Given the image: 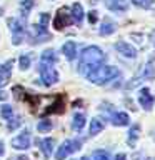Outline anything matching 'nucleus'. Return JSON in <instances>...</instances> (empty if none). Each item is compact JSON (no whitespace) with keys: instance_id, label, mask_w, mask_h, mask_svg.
I'll list each match as a JSON object with an SVG mask.
<instances>
[{"instance_id":"nucleus-6","label":"nucleus","mask_w":155,"mask_h":160,"mask_svg":"<svg viewBox=\"0 0 155 160\" xmlns=\"http://www.w3.org/2000/svg\"><path fill=\"white\" fill-rule=\"evenodd\" d=\"M40 78H42V83L50 87V85L58 82V72L52 67V63H43L40 62Z\"/></svg>"},{"instance_id":"nucleus-12","label":"nucleus","mask_w":155,"mask_h":160,"mask_svg":"<svg viewBox=\"0 0 155 160\" xmlns=\"http://www.w3.org/2000/svg\"><path fill=\"white\" fill-rule=\"evenodd\" d=\"M105 5H107V8L112 10V12H125V10L128 8L127 0H105Z\"/></svg>"},{"instance_id":"nucleus-29","label":"nucleus","mask_w":155,"mask_h":160,"mask_svg":"<svg viewBox=\"0 0 155 160\" xmlns=\"http://www.w3.org/2000/svg\"><path fill=\"white\" fill-rule=\"evenodd\" d=\"M132 3L140 8H152L153 7V0H132Z\"/></svg>"},{"instance_id":"nucleus-34","label":"nucleus","mask_w":155,"mask_h":160,"mask_svg":"<svg viewBox=\"0 0 155 160\" xmlns=\"http://www.w3.org/2000/svg\"><path fill=\"white\" fill-rule=\"evenodd\" d=\"M3 152H5V148H3V143L0 142V155H3Z\"/></svg>"},{"instance_id":"nucleus-26","label":"nucleus","mask_w":155,"mask_h":160,"mask_svg":"<svg viewBox=\"0 0 155 160\" xmlns=\"http://www.w3.org/2000/svg\"><path fill=\"white\" fill-rule=\"evenodd\" d=\"M33 5H35L33 0H22V3H20V10H22V15H23V17H27Z\"/></svg>"},{"instance_id":"nucleus-23","label":"nucleus","mask_w":155,"mask_h":160,"mask_svg":"<svg viewBox=\"0 0 155 160\" xmlns=\"http://www.w3.org/2000/svg\"><path fill=\"white\" fill-rule=\"evenodd\" d=\"M40 60H42L43 63H57V60H58V57H57V53L53 52V50H45V52L42 53V57H40Z\"/></svg>"},{"instance_id":"nucleus-11","label":"nucleus","mask_w":155,"mask_h":160,"mask_svg":"<svg viewBox=\"0 0 155 160\" xmlns=\"http://www.w3.org/2000/svg\"><path fill=\"white\" fill-rule=\"evenodd\" d=\"M115 50H117L120 55L127 57V58H135L137 57V50H135L130 43H127V42H117L115 43Z\"/></svg>"},{"instance_id":"nucleus-19","label":"nucleus","mask_w":155,"mask_h":160,"mask_svg":"<svg viewBox=\"0 0 155 160\" xmlns=\"http://www.w3.org/2000/svg\"><path fill=\"white\" fill-rule=\"evenodd\" d=\"M85 125V115L83 113H75L73 118H72V130L75 132H80Z\"/></svg>"},{"instance_id":"nucleus-7","label":"nucleus","mask_w":155,"mask_h":160,"mask_svg":"<svg viewBox=\"0 0 155 160\" xmlns=\"http://www.w3.org/2000/svg\"><path fill=\"white\" fill-rule=\"evenodd\" d=\"M10 30H12V42L13 45H20L23 40V35H25V27H23V22L18 18H8L7 20Z\"/></svg>"},{"instance_id":"nucleus-37","label":"nucleus","mask_w":155,"mask_h":160,"mask_svg":"<svg viewBox=\"0 0 155 160\" xmlns=\"http://www.w3.org/2000/svg\"><path fill=\"white\" fill-rule=\"evenodd\" d=\"M2 13H3V10H2V8H0V15H2Z\"/></svg>"},{"instance_id":"nucleus-10","label":"nucleus","mask_w":155,"mask_h":160,"mask_svg":"<svg viewBox=\"0 0 155 160\" xmlns=\"http://www.w3.org/2000/svg\"><path fill=\"white\" fill-rule=\"evenodd\" d=\"M138 102H140V105H142L145 110H152L153 103H155V98H153V95L150 93L148 88H142L140 93H138Z\"/></svg>"},{"instance_id":"nucleus-8","label":"nucleus","mask_w":155,"mask_h":160,"mask_svg":"<svg viewBox=\"0 0 155 160\" xmlns=\"http://www.w3.org/2000/svg\"><path fill=\"white\" fill-rule=\"evenodd\" d=\"M70 22H72V17H70V13H68V8L63 7V8H60L58 12H57V15H55L53 28L55 30H63Z\"/></svg>"},{"instance_id":"nucleus-21","label":"nucleus","mask_w":155,"mask_h":160,"mask_svg":"<svg viewBox=\"0 0 155 160\" xmlns=\"http://www.w3.org/2000/svg\"><path fill=\"white\" fill-rule=\"evenodd\" d=\"M63 112V97L55 100V103L50 105V108H45V113H62Z\"/></svg>"},{"instance_id":"nucleus-36","label":"nucleus","mask_w":155,"mask_h":160,"mask_svg":"<svg viewBox=\"0 0 155 160\" xmlns=\"http://www.w3.org/2000/svg\"><path fill=\"white\" fill-rule=\"evenodd\" d=\"M80 160H90L88 157H82V158H80Z\"/></svg>"},{"instance_id":"nucleus-16","label":"nucleus","mask_w":155,"mask_h":160,"mask_svg":"<svg viewBox=\"0 0 155 160\" xmlns=\"http://www.w3.org/2000/svg\"><path fill=\"white\" fill-rule=\"evenodd\" d=\"M110 120H112V123L117 125V127H123V125L130 123V118H128V115L125 112H113L112 117H110Z\"/></svg>"},{"instance_id":"nucleus-13","label":"nucleus","mask_w":155,"mask_h":160,"mask_svg":"<svg viewBox=\"0 0 155 160\" xmlns=\"http://www.w3.org/2000/svg\"><path fill=\"white\" fill-rule=\"evenodd\" d=\"M12 65H13V60H8L7 65H0V87H3L8 82L10 73H12Z\"/></svg>"},{"instance_id":"nucleus-14","label":"nucleus","mask_w":155,"mask_h":160,"mask_svg":"<svg viewBox=\"0 0 155 160\" xmlns=\"http://www.w3.org/2000/svg\"><path fill=\"white\" fill-rule=\"evenodd\" d=\"M70 17H72L73 23L82 25V22H83V8H82V5H80L78 2L72 5V10H70Z\"/></svg>"},{"instance_id":"nucleus-32","label":"nucleus","mask_w":155,"mask_h":160,"mask_svg":"<svg viewBox=\"0 0 155 160\" xmlns=\"http://www.w3.org/2000/svg\"><path fill=\"white\" fill-rule=\"evenodd\" d=\"M115 160H127V155H125V153H118L117 157H115Z\"/></svg>"},{"instance_id":"nucleus-4","label":"nucleus","mask_w":155,"mask_h":160,"mask_svg":"<svg viewBox=\"0 0 155 160\" xmlns=\"http://www.w3.org/2000/svg\"><path fill=\"white\" fill-rule=\"evenodd\" d=\"M153 78H155V67L152 63H147V65H143L142 70H140V72L127 83V88L132 90L135 87H138L140 83H143L145 80H153Z\"/></svg>"},{"instance_id":"nucleus-18","label":"nucleus","mask_w":155,"mask_h":160,"mask_svg":"<svg viewBox=\"0 0 155 160\" xmlns=\"http://www.w3.org/2000/svg\"><path fill=\"white\" fill-rule=\"evenodd\" d=\"M115 30H117V25H115L112 20H103V23H102V27H100V35H112Z\"/></svg>"},{"instance_id":"nucleus-9","label":"nucleus","mask_w":155,"mask_h":160,"mask_svg":"<svg viewBox=\"0 0 155 160\" xmlns=\"http://www.w3.org/2000/svg\"><path fill=\"white\" fill-rule=\"evenodd\" d=\"M12 147L17 150H27L30 147V132L23 130L22 133H18L17 137L12 138Z\"/></svg>"},{"instance_id":"nucleus-25","label":"nucleus","mask_w":155,"mask_h":160,"mask_svg":"<svg viewBox=\"0 0 155 160\" xmlns=\"http://www.w3.org/2000/svg\"><path fill=\"white\" fill-rule=\"evenodd\" d=\"M30 63H32V57H30L28 53H23L18 57V67L22 70H27L30 67Z\"/></svg>"},{"instance_id":"nucleus-33","label":"nucleus","mask_w":155,"mask_h":160,"mask_svg":"<svg viewBox=\"0 0 155 160\" xmlns=\"http://www.w3.org/2000/svg\"><path fill=\"white\" fill-rule=\"evenodd\" d=\"M150 40H152V43L155 45V30H153L152 33H150Z\"/></svg>"},{"instance_id":"nucleus-17","label":"nucleus","mask_w":155,"mask_h":160,"mask_svg":"<svg viewBox=\"0 0 155 160\" xmlns=\"http://www.w3.org/2000/svg\"><path fill=\"white\" fill-rule=\"evenodd\" d=\"M62 53L68 60H73L75 57H77V43L72 42V40H70V42H65L63 47H62Z\"/></svg>"},{"instance_id":"nucleus-3","label":"nucleus","mask_w":155,"mask_h":160,"mask_svg":"<svg viewBox=\"0 0 155 160\" xmlns=\"http://www.w3.org/2000/svg\"><path fill=\"white\" fill-rule=\"evenodd\" d=\"M48 20H50V15L48 13H42V15H40L38 23L33 25L32 33H30V42L33 40V43H40V42H43L45 38H50V35L47 32Z\"/></svg>"},{"instance_id":"nucleus-24","label":"nucleus","mask_w":155,"mask_h":160,"mask_svg":"<svg viewBox=\"0 0 155 160\" xmlns=\"http://www.w3.org/2000/svg\"><path fill=\"white\" fill-rule=\"evenodd\" d=\"M20 125H22V118H20L18 115H15V113L7 120V128L10 130V132H12V130H15V128H18Z\"/></svg>"},{"instance_id":"nucleus-20","label":"nucleus","mask_w":155,"mask_h":160,"mask_svg":"<svg viewBox=\"0 0 155 160\" xmlns=\"http://www.w3.org/2000/svg\"><path fill=\"white\" fill-rule=\"evenodd\" d=\"M138 133H140V125L138 123L132 125V128H130V132H128V138H127V143L130 145V147H133V145L137 143Z\"/></svg>"},{"instance_id":"nucleus-22","label":"nucleus","mask_w":155,"mask_h":160,"mask_svg":"<svg viewBox=\"0 0 155 160\" xmlns=\"http://www.w3.org/2000/svg\"><path fill=\"white\" fill-rule=\"evenodd\" d=\"M105 128V123L102 122L100 118H92V122H90V135H97L100 133L102 130Z\"/></svg>"},{"instance_id":"nucleus-28","label":"nucleus","mask_w":155,"mask_h":160,"mask_svg":"<svg viewBox=\"0 0 155 160\" xmlns=\"http://www.w3.org/2000/svg\"><path fill=\"white\" fill-rule=\"evenodd\" d=\"M92 160H110V155L105 150H95L92 153Z\"/></svg>"},{"instance_id":"nucleus-2","label":"nucleus","mask_w":155,"mask_h":160,"mask_svg":"<svg viewBox=\"0 0 155 160\" xmlns=\"http://www.w3.org/2000/svg\"><path fill=\"white\" fill-rule=\"evenodd\" d=\"M88 80L95 85H105L108 82H112V80L118 78L120 77V70L117 67H113V65H100L93 70V72H90L88 75Z\"/></svg>"},{"instance_id":"nucleus-30","label":"nucleus","mask_w":155,"mask_h":160,"mask_svg":"<svg viewBox=\"0 0 155 160\" xmlns=\"http://www.w3.org/2000/svg\"><path fill=\"white\" fill-rule=\"evenodd\" d=\"M12 115H13V108L10 107V105H3V107H2V117L5 118V122H7Z\"/></svg>"},{"instance_id":"nucleus-15","label":"nucleus","mask_w":155,"mask_h":160,"mask_svg":"<svg viewBox=\"0 0 155 160\" xmlns=\"http://www.w3.org/2000/svg\"><path fill=\"white\" fill-rule=\"evenodd\" d=\"M38 145H40V150L42 153L45 155V158H48L53 152V145H55V140L53 138H42L38 140Z\"/></svg>"},{"instance_id":"nucleus-31","label":"nucleus","mask_w":155,"mask_h":160,"mask_svg":"<svg viewBox=\"0 0 155 160\" xmlns=\"http://www.w3.org/2000/svg\"><path fill=\"white\" fill-rule=\"evenodd\" d=\"M88 18H90V22H95V20H97V15H95V12H90V15H88Z\"/></svg>"},{"instance_id":"nucleus-27","label":"nucleus","mask_w":155,"mask_h":160,"mask_svg":"<svg viewBox=\"0 0 155 160\" xmlns=\"http://www.w3.org/2000/svg\"><path fill=\"white\" fill-rule=\"evenodd\" d=\"M52 127H53V125H52V122H50V120H40L38 125H37V130L43 133V132H50V130H52Z\"/></svg>"},{"instance_id":"nucleus-35","label":"nucleus","mask_w":155,"mask_h":160,"mask_svg":"<svg viewBox=\"0 0 155 160\" xmlns=\"http://www.w3.org/2000/svg\"><path fill=\"white\" fill-rule=\"evenodd\" d=\"M3 98H7V95H5V93H0V100H3Z\"/></svg>"},{"instance_id":"nucleus-5","label":"nucleus","mask_w":155,"mask_h":160,"mask_svg":"<svg viewBox=\"0 0 155 160\" xmlns=\"http://www.w3.org/2000/svg\"><path fill=\"white\" fill-rule=\"evenodd\" d=\"M80 148H82V140H77V138L65 140V142L58 147L57 152H55V160H65L68 155L78 152Z\"/></svg>"},{"instance_id":"nucleus-1","label":"nucleus","mask_w":155,"mask_h":160,"mask_svg":"<svg viewBox=\"0 0 155 160\" xmlns=\"http://www.w3.org/2000/svg\"><path fill=\"white\" fill-rule=\"evenodd\" d=\"M105 62V53L102 52V48L90 45V47L83 48L82 55H80V62H78V72L82 75H87L90 72H93L97 67H100Z\"/></svg>"}]
</instances>
